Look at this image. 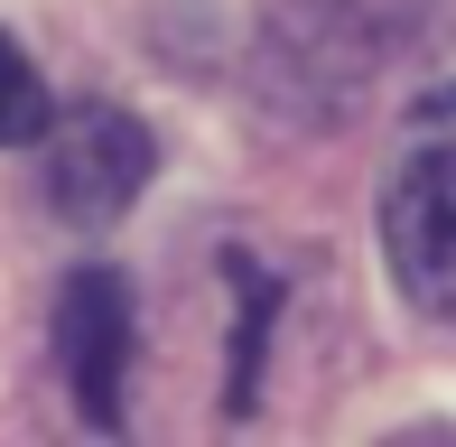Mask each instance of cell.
Segmentation results:
<instances>
[{"instance_id":"obj_3","label":"cell","mask_w":456,"mask_h":447,"mask_svg":"<svg viewBox=\"0 0 456 447\" xmlns=\"http://www.w3.org/2000/svg\"><path fill=\"white\" fill-rule=\"evenodd\" d=\"M56 354L66 392L94 429H121V373H131V289L112 271H75L56 298Z\"/></svg>"},{"instance_id":"obj_4","label":"cell","mask_w":456,"mask_h":447,"mask_svg":"<svg viewBox=\"0 0 456 447\" xmlns=\"http://www.w3.org/2000/svg\"><path fill=\"white\" fill-rule=\"evenodd\" d=\"M47 131V85H37V66L19 56V37H0V150L10 140H37Z\"/></svg>"},{"instance_id":"obj_1","label":"cell","mask_w":456,"mask_h":447,"mask_svg":"<svg viewBox=\"0 0 456 447\" xmlns=\"http://www.w3.org/2000/svg\"><path fill=\"white\" fill-rule=\"evenodd\" d=\"M382 261L428 327H456V85L401 121V158L382 177Z\"/></svg>"},{"instance_id":"obj_2","label":"cell","mask_w":456,"mask_h":447,"mask_svg":"<svg viewBox=\"0 0 456 447\" xmlns=\"http://www.w3.org/2000/svg\"><path fill=\"white\" fill-rule=\"evenodd\" d=\"M150 168H159V140L121 103H75L66 121H47V168L37 177H47V206L66 224H112L150 187Z\"/></svg>"}]
</instances>
